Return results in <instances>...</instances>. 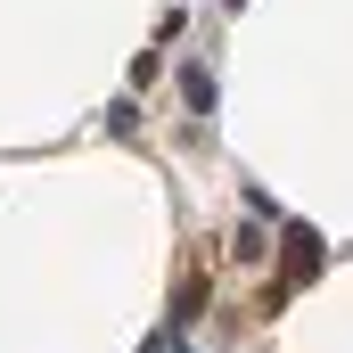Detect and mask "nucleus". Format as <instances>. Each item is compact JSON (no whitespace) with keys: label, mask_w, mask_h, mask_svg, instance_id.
Returning a JSON list of instances; mask_svg holds the SVG:
<instances>
[{"label":"nucleus","mask_w":353,"mask_h":353,"mask_svg":"<svg viewBox=\"0 0 353 353\" xmlns=\"http://www.w3.org/2000/svg\"><path fill=\"white\" fill-rule=\"evenodd\" d=\"M279 255H296L288 279H312V271H321V239H312V230H288V239H279Z\"/></svg>","instance_id":"obj_1"}]
</instances>
